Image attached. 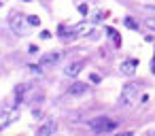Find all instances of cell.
Listing matches in <instances>:
<instances>
[{"instance_id":"cell-10","label":"cell","mask_w":155,"mask_h":136,"mask_svg":"<svg viewBox=\"0 0 155 136\" xmlns=\"http://www.w3.org/2000/svg\"><path fill=\"white\" fill-rule=\"evenodd\" d=\"M55 132H58V123H55V121H45V123L36 130L38 136H51V134H55Z\"/></svg>"},{"instance_id":"cell-14","label":"cell","mask_w":155,"mask_h":136,"mask_svg":"<svg viewBox=\"0 0 155 136\" xmlns=\"http://www.w3.org/2000/svg\"><path fill=\"white\" fill-rule=\"evenodd\" d=\"M123 24H125V28H130V30H136V28H138V24H136L132 17H123Z\"/></svg>"},{"instance_id":"cell-19","label":"cell","mask_w":155,"mask_h":136,"mask_svg":"<svg viewBox=\"0 0 155 136\" xmlns=\"http://www.w3.org/2000/svg\"><path fill=\"white\" fill-rule=\"evenodd\" d=\"M38 36H41L43 41H47V38H51V32H49V30H43V32H41Z\"/></svg>"},{"instance_id":"cell-21","label":"cell","mask_w":155,"mask_h":136,"mask_svg":"<svg viewBox=\"0 0 155 136\" xmlns=\"http://www.w3.org/2000/svg\"><path fill=\"white\" fill-rule=\"evenodd\" d=\"M144 11H149L151 15H155V5H144Z\"/></svg>"},{"instance_id":"cell-7","label":"cell","mask_w":155,"mask_h":136,"mask_svg":"<svg viewBox=\"0 0 155 136\" xmlns=\"http://www.w3.org/2000/svg\"><path fill=\"white\" fill-rule=\"evenodd\" d=\"M136 66H138V60H123L121 62V66H119V72L121 75H125V77H132L134 75V70H136Z\"/></svg>"},{"instance_id":"cell-9","label":"cell","mask_w":155,"mask_h":136,"mask_svg":"<svg viewBox=\"0 0 155 136\" xmlns=\"http://www.w3.org/2000/svg\"><path fill=\"white\" fill-rule=\"evenodd\" d=\"M87 91H89V85L83 83V81H74V83L68 87V94H70V96H83V94H87Z\"/></svg>"},{"instance_id":"cell-15","label":"cell","mask_w":155,"mask_h":136,"mask_svg":"<svg viewBox=\"0 0 155 136\" xmlns=\"http://www.w3.org/2000/svg\"><path fill=\"white\" fill-rule=\"evenodd\" d=\"M28 24L36 28V26H41V17H36V15H28Z\"/></svg>"},{"instance_id":"cell-12","label":"cell","mask_w":155,"mask_h":136,"mask_svg":"<svg viewBox=\"0 0 155 136\" xmlns=\"http://www.w3.org/2000/svg\"><path fill=\"white\" fill-rule=\"evenodd\" d=\"M28 89H30V85H26V83L17 85V89H15V106H19V104L24 102V96H26Z\"/></svg>"},{"instance_id":"cell-16","label":"cell","mask_w":155,"mask_h":136,"mask_svg":"<svg viewBox=\"0 0 155 136\" xmlns=\"http://www.w3.org/2000/svg\"><path fill=\"white\" fill-rule=\"evenodd\" d=\"M144 26H147L149 30L155 32V17H147V19H144Z\"/></svg>"},{"instance_id":"cell-18","label":"cell","mask_w":155,"mask_h":136,"mask_svg":"<svg viewBox=\"0 0 155 136\" xmlns=\"http://www.w3.org/2000/svg\"><path fill=\"white\" fill-rule=\"evenodd\" d=\"M89 81H91V83H100V81H102V77H100L98 72H91V75H89Z\"/></svg>"},{"instance_id":"cell-2","label":"cell","mask_w":155,"mask_h":136,"mask_svg":"<svg viewBox=\"0 0 155 136\" xmlns=\"http://www.w3.org/2000/svg\"><path fill=\"white\" fill-rule=\"evenodd\" d=\"M117 121L110 119V117H96V119H89V128L91 132L96 134H108V132H115L117 130Z\"/></svg>"},{"instance_id":"cell-4","label":"cell","mask_w":155,"mask_h":136,"mask_svg":"<svg viewBox=\"0 0 155 136\" xmlns=\"http://www.w3.org/2000/svg\"><path fill=\"white\" fill-rule=\"evenodd\" d=\"M19 119V111L17 108H0V130H5L7 125H11V123H15Z\"/></svg>"},{"instance_id":"cell-22","label":"cell","mask_w":155,"mask_h":136,"mask_svg":"<svg viewBox=\"0 0 155 136\" xmlns=\"http://www.w3.org/2000/svg\"><path fill=\"white\" fill-rule=\"evenodd\" d=\"M21 2H30V0H21Z\"/></svg>"},{"instance_id":"cell-3","label":"cell","mask_w":155,"mask_h":136,"mask_svg":"<svg viewBox=\"0 0 155 136\" xmlns=\"http://www.w3.org/2000/svg\"><path fill=\"white\" fill-rule=\"evenodd\" d=\"M9 26H11V30H13L15 34L24 36V34L28 32V28H30V24H28V15L11 13V15H9Z\"/></svg>"},{"instance_id":"cell-1","label":"cell","mask_w":155,"mask_h":136,"mask_svg":"<svg viewBox=\"0 0 155 136\" xmlns=\"http://www.w3.org/2000/svg\"><path fill=\"white\" fill-rule=\"evenodd\" d=\"M138 91H140V83H136V81L125 83V85H123V89H121V94H119V98H117V106H121V108L132 106V102L136 100Z\"/></svg>"},{"instance_id":"cell-20","label":"cell","mask_w":155,"mask_h":136,"mask_svg":"<svg viewBox=\"0 0 155 136\" xmlns=\"http://www.w3.org/2000/svg\"><path fill=\"white\" fill-rule=\"evenodd\" d=\"M28 53H30V55H36V53H38V47H36V45H30V47H28Z\"/></svg>"},{"instance_id":"cell-8","label":"cell","mask_w":155,"mask_h":136,"mask_svg":"<svg viewBox=\"0 0 155 136\" xmlns=\"http://www.w3.org/2000/svg\"><path fill=\"white\" fill-rule=\"evenodd\" d=\"M81 70H83V62H81V60H77V62H70V64L64 68V75H66V77H70V79H74V77H79V75H81Z\"/></svg>"},{"instance_id":"cell-6","label":"cell","mask_w":155,"mask_h":136,"mask_svg":"<svg viewBox=\"0 0 155 136\" xmlns=\"http://www.w3.org/2000/svg\"><path fill=\"white\" fill-rule=\"evenodd\" d=\"M58 38H60L62 43H70V41H74V38H77V34H74V30H72V28H68V26L60 24V26H58Z\"/></svg>"},{"instance_id":"cell-11","label":"cell","mask_w":155,"mask_h":136,"mask_svg":"<svg viewBox=\"0 0 155 136\" xmlns=\"http://www.w3.org/2000/svg\"><path fill=\"white\" fill-rule=\"evenodd\" d=\"M72 30H74L77 38H81V36H89V34H91V30H94V26H91V24H77Z\"/></svg>"},{"instance_id":"cell-17","label":"cell","mask_w":155,"mask_h":136,"mask_svg":"<svg viewBox=\"0 0 155 136\" xmlns=\"http://www.w3.org/2000/svg\"><path fill=\"white\" fill-rule=\"evenodd\" d=\"M77 11L85 17V15H87V5H85V2H79V5H77Z\"/></svg>"},{"instance_id":"cell-13","label":"cell","mask_w":155,"mask_h":136,"mask_svg":"<svg viewBox=\"0 0 155 136\" xmlns=\"http://www.w3.org/2000/svg\"><path fill=\"white\" fill-rule=\"evenodd\" d=\"M106 34H108V38H110V41H115V45H119V43H121V38H119V32H117V30L106 28Z\"/></svg>"},{"instance_id":"cell-5","label":"cell","mask_w":155,"mask_h":136,"mask_svg":"<svg viewBox=\"0 0 155 136\" xmlns=\"http://www.w3.org/2000/svg\"><path fill=\"white\" fill-rule=\"evenodd\" d=\"M60 60H62V51H49V53H45L41 58V66L43 68H51V66L60 64Z\"/></svg>"}]
</instances>
